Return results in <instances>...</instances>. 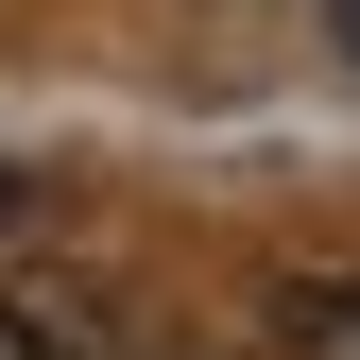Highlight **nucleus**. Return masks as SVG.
I'll return each instance as SVG.
<instances>
[{
	"label": "nucleus",
	"mask_w": 360,
	"mask_h": 360,
	"mask_svg": "<svg viewBox=\"0 0 360 360\" xmlns=\"http://www.w3.org/2000/svg\"><path fill=\"white\" fill-rule=\"evenodd\" d=\"M326 34H343V52H360V0H326Z\"/></svg>",
	"instance_id": "3"
},
{
	"label": "nucleus",
	"mask_w": 360,
	"mask_h": 360,
	"mask_svg": "<svg viewBox=\"0 0 360 360\" xmlns=\"http://www.w3.org/2000/svg\"><path fill=\"white\" fill-rule=\"evenodd\" d=\"M0 240H18V172H0Z\"/></svg>",
	"instance_id": "4"
},
{
	"label": "nucleus",
	"mask_w": 360,
	"mask_h": 360,
	"mask_svg": "<svg viewBox=\"0 0 360 360\" xmlns=\"http://www.w3.org/2000/svg\"><path fill=\"white\" fill-rule=\"evenodd\" d=\"M0 360H155V343H138V309L103 275L52 257V275H0Z\"/></svg>",
	"instance_id": "1"
},
{
	"label": "nucleus",
	"mask_w": 360,
	"mask_h": 360,
	"mask_svg": "<svg viewBox=\"0 0 360 360\" xmlns=\"http://www.w3.org/2000/svg\"><path fill=\"white\" fill-rule=\"evenodd\" d=\"M275 360H360V275H292L275 292Z\"/></svg>",
	"instance_id": "2"
},
{
	"label": "nucleus",
	"mask_w": 360,
	"mask_h": 360,
	"mask_svg": "<svg viewBox=\"0 0 360 360\" xmlns=\"http://www.w3.org/2000/svg\"><path fill=\"white\" fill-rule=\"evenodd\" d=\"M172 360H240V343H172Z\"/></svg>",
	"instance_id": "5"
}]
</instances>
